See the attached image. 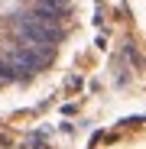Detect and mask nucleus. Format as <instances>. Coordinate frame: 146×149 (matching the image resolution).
I'll use <instances>...</instances> for the list:
<instances>
[{"mask_svg":"<svg viewBox=\"0 0 146 149\" xmlns=\"http://www.w3.org/2000/svg\"><path fill=\"white\" fill-rule=\"evenodd\" d=\"M71 19V0H0V88L26 84L52 68Z\"/></svg>","mask_w":146,"mask_h":149,"instance_id":"nucleus-1","label":"nucleus"}]
</instances>
